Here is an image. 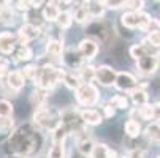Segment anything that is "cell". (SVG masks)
Segmentation results:
<instances>
[{
  "label": "cell",
  "instance_id": "1",
  "mask_svg": "<svg viewBox=\"0 0 160 158\" xmlns=\"http://www.w3.org/2000/svg\"><path fill=\"white\" fill-rule=\"evenodd\" d=\"M10 150L22 158H29L37 153L43 146V134L33 125H21L16 128L8 138Z\"/></svg>",
  "mask_w": 160,
  "mask_h": 158
},
{
  "label": "cell",
  "instance_id": "2",
  "mask_svg": "<svg viewBox=\"0 0 160 158\" xmlns=\"http://www.w3.org/2000/svg\"><path fill=\"white\" fill-rule=\"evenodd\" d=\"M63 71L65 70L57 68V66L52 65V63H46V65L38 66L37 76L33 79L35 87L40 89V90H44V92H49V90H52L59 82H62Z\"/></svg>",
  "mask_w": 160,
  "mask_h": 158
},
{
  "label": "cell",
  "instance_id": "3",
  "mask_svg": "<svg viewBox=\"0 0 160 158\" xmlns=\"http://www.w3.org/2000/svg\"><path fill=\"white\" fill-rule=\"evenodd\" d=\"M32 120H33V125H37L38 128L52 131L56 127L60 125V111L54 108H48V106L35 109Z\"/></svg>",
  "mask_w": 160,
  "mask_h": 158
},
{
  "label": "cell",
  "instance_id": "4",
  "mask_svg": "<svg viewBox=\"0 0 160 158\" xmlns=\"http://www.w3.org/2000/svg\"><path fill=\"white\" fill-rule=\"evenodd\" d=\"M75 97L79 106L84 108H90V106H95L100 101V92L94 82L90 84H81L76 90H75Z\"/></svg>",
  "mask_w": 160,
  "mask_h": 158
},
{
  "label": "cell",
  "instance_id": "5",
  "mask_svg": "<svg viewBox=\"0 0 160 158\" xmlns=\"http://www.w3.org/2000/svg\"><path fill=\"white\" fill-rule=\"evenodd\" d=\"M60 125H63L68 131V134L73 133L78 134L82 130H86V125L82 123L81 117H79V111L75 108H67L63 111H60Z\"/></svg>",
  "mask_w": 160,
  "mask_h": 158
},
{
  "label": "cell",
  "instance_id": "6",
  "mask_svg": "<svg viewBox=\"0 0 160 158\" xmlns=\"http://www.w3.org/2000/svg\"><path fill=\"white\" fill-rule=\"evenodd\" d=\"M75 141H76V150L84 156H90V153L94 152V147H95V141L89 134V131L82 130L81 133L75 134Z\"/></svg>",
  "mask_w": 160,
  "mask_h": 158
},
{
  "label": "cell",
  "instance_id": "7",
  "mask_svg": "<svg viewBox=\"0 0 160 158\" xmlns=\"http://www.w3.org/2000/svg\"><path fill=\"white\" fill-rule=\"evenodd\" d=\"M116 76H118V71L111 68L109 65H100V66H95V81L103 85V87H111L116 82Z\"/></svg>",
  "mask_w": 160,
  "mask_h": 158
},
{
  "label": "cell",
  "instance_id": "8",
  "mask_svg": "<svg viewBox=\"0 0 160 158\" xmlns=\"http://www.w3.org/2000/svg\"><path fill=\"white\" fill-rule=\"evenodd\" d=\"M62 62H63V65L67 66L68 70H72V71H79L81 68H82V57H81V54H79V51H78V48L75 49V48H68L67 51H63V54H62Z\"/></svg>",
  "mask_w": 160,
  "mask_h": 158
},
{
  "label": "cell",
  "instance_id": "9",
  "mask_svg": "<svg viewBox=\"0 0 160 158\" xmlns=\"http://www.w3.org/2000/svg\"><path fill=\"white\" fill-rule=\"evenodd\" d=\"M114 87L121 92H125V93H130L132 90H135L138 87V81L136 78L128 73V71H122V73H118L116 76V82H114Z\"/></svg>",
  "mask_w": 160,
  "mask_h": 158
},
{
  "label": "cell",
  "instance_id": "10",
  "mask_svg": "<svg viewBox=\"0 0 160 158\" xmlns=\"http://www.w3.org/2000/svg\"><path fill=\"white\" fill-rule=\"evenodd\" d=\"M158 65H160V60H158L157 54H148V55L141 57L140 60H136V66H138V70L143 74H146V76L154 74L158 70Z\"/></svg>",
  "mask_w": 160,
  "mask_h": 158
},
{
  "label": "cell",
  "instance_id": "11",
  "mask_svg": "<svg viewBox=\"0 0 160 158\" xmlns=\"http://www.w3.org/2000/svg\"><path fill=\"white\" fill-rule=\"evenodd\" d=\"M41 35V27H37L33 24H22L18 30V41H21V44H27L33 40H37Z\"/></svg>",
  "mask_w": 160,
  "mask_h": 158
},
{
  "label": "cell",
  "instance_id": "12",
  "mask_svg": "<svg viewBox=\"0 0 160 158\" xmlns=\"http://www.w3.org/2000/svg\"><path fill=\"white\" fill-rule=\"evenodd\" d=\"M78 51H79L82 59L94 60L97 57V54H98V43L94 41V40H90V38H84L78 44Z\"/></svg>",
  "mask_w": 160,
  "mask_h": 158
},
{
  "label": "cell",
  "instance_id": "13",
  "mask_svg": "<svg viewBox=\"0 0 160 158\" xmlns=\"http://www.w3.org/2000/svg\"><path fill=\"white\" fill-rule=\"evenodd\" d=\"M18 35L13 32H2L0 33V54H11L16 49Z\"/></svg>",
  "mask_w": 160,
  "mask_h": 158
},
{
  "label": "cell",
  "instance_id": "14",
  "mask_svg": "<svg viewBox=\"0 0 160 158\" xmlns=\"http://www.w3.org/2000/svg\"><path fill=\"white\" fill-rule=\"evenodd\" d=\"M5 81H7L8 89H11V92H21V90L26 87V78L22 76L21 70H13V71H10Z\"/></svg>",
  "mask_w": 160,
  "mask_h": 158
},
{
  "label": "cell",
  "instance_id": "15",
  "mask_svg": "<svg viewBox=\"0 0 160 158\" xmlns=\"http://www.w3.org/2000/svg\"><path fill=\"white\" fill-rule=\"evenodd\" d=\"M79 117H81V120H82L84 125H90V127L100 125V123L103 122V117L100 116V111L90 109V108L81 109V111H79Z\"/></svg>",
  "mask_w": 160,
  "mask_h": 158
},
{
  "label": "cell",
  "instance_id": "16",
  "mask_svg": "<svg viewBox=\"0 0 160 158\" xmlns=\"http://www.w3.org/2000/svg\"><path fill=\"white\" fill-rule=\"evenodd\" d=\"M152 26H160V22L155 21L154 17H151V14L144 13V11H138L136 13V27L143 32H152Z\"/></svg>",
  "mask_w": 160,
  "mask_h": 158
},
{
  "label": "cell",
  "instance_id": "17",
  "mask_svg": "<svg viewBox=\"0 0 160 158\" xmlns=\"http://www.w3.org/2000/svg\"><path fill=\"white\" fill-rule=\"evenodd\" d=\"M43 19L46 22H56L59 14H60V8L57 5V2H46L43 7Z\"/></svg>",
  "mask_w": 160,
  "mask_h": 158
},
{
  "label": "cell",
  "instance_id": "18",
  "mask_svg": "<svg viewBox=\"0 0 160 158\" xmlns=\"http://www.w3.org/2000/svg\"><path fill=\"white\" fill-rule=\"evenodd\" d=\"M63 51H65L63 41H60V40H49L46 43V54L52 59H60Z\"/></svg>",
  "mask_w": 160,
  "mask_h": 158
},
{
  "label": "cell",
  "instance_id": "19",
  "mask_svg": "<svg viewBox=\"0 0 160 158\" xmlns=\"http://www.w3.org/2000/svg\"><path fill=\"white\" fill-rule=\"evenodd\" d=\"M90 158H118L116 150L109 149L106 144H95L94 152L90 153Z\"/></svg>",
  "mask_w": 160,
  "mask_h": 158
},
{
  "label": "cell",
  "instance_id": "20",
  "mask_svg": "<svg viewBox=\"0 0 160 158\" xmlns=\"http://www.w3.org/2000/svg\"><path fill=\"white\" fill-rule=\"evenodd\" d=\"M46 100H48V92L44 90H40V89H35L32 95H30V103L35 109H40V108H44L46 104Z\"/></svg>",
  "mask_w": 160,
  "mask_h": 158
},
{
  "label": "cell",
  "instance_id": "21",
  "mask_svg": "<svg viewBox=\"0 0 160 158\" xmlns=\"http://www.w3.org/2000/svg\"><path fill=\"white\" fill-rule=\"evenodd\" d=\"M130 95V98H132V101L136 104V106H144V104H148V100H149V95H148V92L144 89H140V87H136L135 90H132V92L128 93Z\"/></svg>",
  "mask_w": 160,
  "mask_h": 158
},
{
  "label": "cell",
  "instance_id": "22",
  "mask_svg": "<svg viewBox=\"0 0 160 158\" xmlns=\"http://www.w3.org/2000/svg\"><path fill=\"white\" fill-rule=\"evenodd\" d=\"M62 82L68 87V89H72V90H76L82 82H81V79H79V76H78V73H75V71H63V78H62Z\"/></svg>",
  "mask_w": 160,
  "mask_h": 158
},
{
  "label": "cell",
  "instance_id": "23",
  "mask_svg": "<svg viewBox=\"0 0 160 158\" xmlns=\"http://www.w3.org/2000/svg\"><path fill=\"white\" fill-rule=\"evenodd\" d=\"M78 76H79L82 84H90L92 81H95V66L94 65H82Z\"/></svg>",
  "mask_w": 160,
  "mask_h": 158
},
{
  "label": "cell",
  "instance_id": "24",
  "mask_svg": "<svg viewBox=\"0 0 160 158\" xmlns=\"http://www.w3.org/2000/svg\"><path fill=\"white\" fill-rule=\"evenodd\" d=\"M16 62H29L33 59V51L30 46H27V44H21V46L16 49Z\"/></svg>",
  "mask_w": 160,
  "mask_h": 158
},
{
  "label": "cell",
  "instance_id": "25",
  "mask_svg": "<svg viewBox=\"0 0 160 158\" xmlns=\"http://www.w3.org/2000/svg\"><path fill=\"white\" fill-rule=\"evenodd\" d=\"M146 138L152 142H160V122H152L144 130Z\"/></svg>",
  "mask_w": 160,
  "mask_h": 158
},
{
  "label": "cell",
  "instance_id": "26",
  "mask_svg": "<svg viewBox=\"0 0 160 158\" xmlns=\"http://www.w3.org/2000/svg\"><path fill=\"white\" fill-rule=\"evenodd\" d=\"M86 8L89 11V16L94 19H100L105 14V8H103L102 2H86Z\"/></svg>",
  "mask_w": 160,
  "mask_h": 158
},
{
  "label": "cell",
  "instance_id": "27",
  "mask_svg": "<svg viewBox=\"0 0 160 158\" xmlns=\"http://www.w3.org/2000/svg\"><path fill=\"white\" fill-rule=\"evenodd\" d=\"M13 133V120L11 117H0V141L10 138Z\"/></svg>",
  "mask_w": 160,
  "mask_h": 158
},
{
  "label": "cell",
  "instance_id": "28",
  "mask_svg": "<svg viewBox=\"0 0 160 158\" xmlns=\"http://www.w3.org/2000/svg\"><path fill=\"white\" fill-rule=\"evenodd\" d=\"M151 54V48L148 46V44L141 43V44H133V46L130 48V55L135 59V60H140L141 57Z\"/></svg>",
  "mask_w": 160,
  "mask_h": 158
},
{
  "label": "cell",
  "instance_id": "29",
  "mask_svg": "<svg viewBox=\"0 0 160 158\" xmlns=\"http://www.w3.org/2000/svg\"><path fill=\"white\" fill-rule=\"evenodd\" d=\"M124 130L125 133L128 134L130 138H138L140 134H141V123L140 122H136V120H127L125 125H124Z\"/></svg>",
  "mask_w": 160,
  "mask_h": 158
},
{
  "label": "cell",
  "instance_id": "30",
  "mask_svg": "<svg viewBox=\"0 0 160 158\" xmlns=\"http://www.w3.org/2000/svg\"><path fill=\"white\" fill-rule=\"evenodd\" d=\"M14 11L11 7H2L0 8V22H3L5 26H13L14 24Z\"/></svg>",
  "mask_w": 160,
  "mask_h": 158
},
{
  "label": "cell",
  "instance_id": "31",
  "mask_svg": "<svg viewBox=\"0 0 160 158\" xmlns=\"http://www.w3.org/2000/svg\"><path fill=\"white\" fill-rule=\"evenodd\" d=\"M44 158H67V152H65V146L59 144V142H52V146L48 150V155Z\"/></svg>",
  "mask_w": 160,
  "mask_h": 158
},
{
  "label": "cell",
  "instance_id": "32",
  "mask_svg": "<svg viewBox=\"0 0 160 158\" xmlns=\"http://www.w3.org/2000/svg\"><path fill=\"white\" fill-rule=\"evenodd\" d=\"M72 17H73V21L79 22V24H86V22L90 19L89 11H87V8H86V3H82L81 7H78V8L72 13Z\"/></svg>",
  "mask_w": 160,
  "mask_h": 158
},
{
  "label": "cell",
  "instance_id": "33",
  "mask_svg": "<svg viewBox=\"0 0 160 158\" xmlns=\"http://www.w3.org/2000/svg\"><path fill=\"white\" fill-rule=\"evenodd\" d=\"M57 26L60 27V30H67L70 29L72 24H73V17H72V13L70 11H60L59 17H57Z\"/></svg>",
  "mask_w": 160,
  "mask_h": 158
},
{
  "label": "cell",
  "instance_id": "34",
  "mask_svg": "<svg viewBox=\"0 0 160 158\" xmlns=\"http://www.w3.org/2000/svg\"><path fill=\"white\" fill-rule=\"evenodd\" d=\"M68 136V131L63 125H59L56 127L52 131H51V138H52V142H59V144H65V139Z\"/></svg>",
  "mask_w": 160,
  "mask_h": 158
},
{
  "label": "cell",
  "instance_id": "35",
  "mask_svg": "<svg viewBox=\"0 0 160 158\" xmlns=\"http://www.w3.org/2000/svg\"><path fill=\"white\" fill-rule=\"evenodd\" d=\"M108 103L114 109H127L128 108V98L125 95H116V97H112Z\"/></svg>",
  "mask_w": 160,
  "mask_h": 158
},
{
  "label": "cell",
  "instance_id": "36",
  "mask_svg": "<svg viewBox=\"0 0 160 158\" xmlns=\"http://www.w3.org/2000/svg\"><path fill=\"white\" fill-rule=\"evenodd\" d=\"M138 109V116H140V120H154V111H152V104H144V106H140L136 108Z\"/></svg>",
  "mask_w": 160,
  "mask_h": 158
},
{
  "label": "cell",
  "instance_id": "37",
  "mask_svg": "<svg viewBox=\"0 0 160 158\" xmlns=\"http://www.w3.org/2000/svg\"><path fill=\"white\" fill-rule=\"evenodd\" d=\"M122 24L128 29H136V13L135 11H125L121 17Z\"/></svg>",
  "mask_w": 160,
  "mask_h": 158
},
{
  "label": "cell",
  "instance_id": "38",
  "mask_svg": "<svg viewBox=\"0 0 160 158\" xmlns=\"http://www.w3.org/2000/svg\"><path fill=\"white\" fill-rule=\"evenodd\" d=\"M144 44H148V46H154V48H160V30L149 32Z\"/></svg>",
  "mask_w": 160,
  "mask_h": 158
},
{
  "label": "cell",
  "instance_id": "39",
  "mask_svg": "<svg viewBox=\"0 0 160 158\" xmlns=\"http://www.w3.org/2000/svg\"><path fill=\"white\" fill-rule=\"evenodd\" d=\"M13 114V104L8 100H0V117H11Z\"/></svg>",
  "mask_w": 160,
  "mask_h": 158
},
{
  "label": "cell",
  "instance_id": "40",
  "mask_svg": "<svg viewBox=\"0 0 160 158\" xmlns=\"http://www.w3.org/2000/svg\"><path fill=\"white\" fill-rule=\"evenodd\" d=\"M37 71H38V66H37V65H26L24 68L21 70V73H22V76L26 78V81H27V79L33 81L35 76H37Z\"/></svg>",
  "mask_w": 160,
  "mask_h": 158
},
{
  "label": "cell",
  "instance_id": "41",
  "mask_svg": "<svg viewBox=\"0 0 160 158\" xmlns=\"http://www.w3.org/2000/svg\"><path fill=\"white\" fill-rule=\"evenodd\" d=\"M100 111H102V112H100V116L105 117V119H111V117H114V114H116V109H114L108 101L100 104Z\"/></svg>",
  "mask_w": 160,
  "mask_h": 158
},
{
  "label": "cell",
  "instance_id": "42",
  "mask_svg": "<svg viewBox=\"0 0 160 158\" xmlns=\"http://www.w3.org/2000/svg\"><path fill=\"white\" fill-rule=\"evenodd\" d=\"M10 73V62L5 57H0V82L5 81Z\"/></svg>",
  "mask_w": 160,
  "mask_h": 158
},
{
  "label": "cell",
  "instance_id": "43",
  "mask_svg": "<svg viewBox=\"0 0 160 158\" xmlns=\"http://www.w3.org/2000/svg\"><path fill=\"white\" fill-rule=\"evenodd\" d=\"M125 3L127 2H124V0H108V2H102V5H103V8L106 10V8H109V10H119V8H122V7H125Z\"/></svg>",
  "mask_w": 160,
  "mask_h": 158
},
{
  "label": "cell",
  "instance_id": "44",
  "mask_svg": "<svg viewBox=\"0 0 160 158\" xmlns=\"http://www.w3.org/2000/svg\"><path fill=\"white\" fill-rule=\"evenodd\" d=\"M125 7H130L132 8V11H135V13H138L143 7H144V2L143 0H135V2H127L125 3Z\"/></svg>",
  "mask_w": 160,
  "mask_h": 158
},
{
  "label": "cell",
  "instance_id": "45",
  "mask_svg": "<svg viewBox=\"0 0 160 158\" xmlns=\"http://www.w3.org/2000/svg\"><path fill=\"white\" fill-rule=\"evenodd\" d=\"M121 158H143V150H138V149L128 150V152H125Z\"/></svg>",
  "mask_w": 160,
  "mask_h": 158
},
{
  "label": "cell",
  "instance_id": "46",
  "mask_svg": "<svg viewBox=\"0 0 160 158\" xmlns=\"http://www.w3.org/2000/svg\"><path fill=\"white\" fill-rule=\"evenodd\" d=\"M16 8H18L19 11H24V13H27V11L33 10L30 2H16Z\"/></svg>",
  "mask_w": 160,
  "mask_h": 158
},
{
  "label": "cell",
  "instance_id": "47",
  "mask_svg": "<svg viewBox=\"0 0 160 158\" xmlns=\"http://www.w3.org/2000/svg\"><path fill=\"white\" fill-rule=\"evenodd\" d=\"M152 111H154V120L160 122V101L152 104Z\"/></svg>",
  "mask_w": 160,
  "mask_h": 158
},
{
  "label": "cell",
  "instance_id": "48",
  "mask_svg": "<svg viewBox=\"0 0 160 158\" xmlns=\"http://www.w3.org/2000/svg\"><path fill=\"white\" fill-rule=\"evenodd\" d=\"M70 158H87V156H84V155H81L78 150H73L72 153H70Z\"/></svg>",
  "mask_w": 160,
  "mask_h": 158
},
{
  "label": "cell",
  "instance_id": "49",
  "mask_svg": "<svg viewBox=\"0 0 160 158\" xmlns=\"http://www.w3.org/2000/svg\"><path fill=\"white\" fill-rule=\"evenodd\" d=\"M157 57H158V60H160V52H158V55H157Z\"/></svg>",
  "mask_w": 160,
  "mask_h": 158
},
{
  "label": "cell",
  "instance_id": "50",
  "mask_svg": "<svg viewBox=\"0 0 160 158\" xmlns=\"http://www.w3.org/2000/svg\"><path fill=\"white\" fill-rule=\"evenodd\" d=\"M38 158H44V156H38Z\"/></svg>",
  "mask_w": 160,
  "mask_h": 158
},
{
  "label": "cell",
  "instance_id": "51",
  "mask_svg": "<svg viewBox=\"0 0 160 158\" xmlns=\"http://www.w3.org/2000/svg\"><path fill=\"white\" fill-rule=\"evenodd\" d=\"M157 158H160V155H158V156H157Z\"/></svg>",
  "mask_w": 160,
  "mask_h": 158
}]
</instances>
